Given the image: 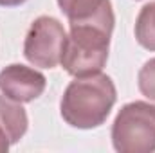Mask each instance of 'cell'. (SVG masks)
<instances>
[{
    "mask_svg": "<svg viewBox=\"0 0 155 153\" xmlns=\"http://www.w3.org/2000/svg\"><path fill=\"white\" fill-rule=\"evenodd\" d=\"M137 83L141 94L146 96L150 101H155V58L143 65L137 76Z\"/></svg>",
    "mask_w": 155,
    "mask_h": 153,
    "instance_id": "cell-9",
    "label": "cell"
},
{
    "mask_svg": "<svg viewBox=\"0 0 155 153\" xmlns=\"http://www.w3.org/2000/svg\"><path fill=\"white\" fill-rule=\"evenodd\" d=\"M45 76L25 65H9L0 72V90L5 97L16 103H31L43 94Z\"/></svg>",
    "mask_w": 155,
    "mask_h": 153,
    "instance_id": "cell-5",
    "label": "cell"
},
{
    "mask_svg": "<svg viewBox=\"0 0 155 153\" xmlns=\"http://www.w3.org/2000/svg\"><path fill=\"white\" fill-rule=\"evenodd\" d=\"M135 38L144 49L155 50V2L141 9L135 20Z\"/></svg>",
    "mask_w": 155,
    "mask_h": 153,
    "instance_id": "cell-8",
    "label": "cell"
},
{
    "mask_svg": "<svg viewBox=\"0 0 155 153\" xmlns=\"http://www.w3.org/2000/svg\"><path fill=\"white\" fill-rule=\"evenodd\" d=\"M65 40L67 33L60 20L52 16H40L27 31L24 54L36 67L54 69L61 61Z\"/></svg>",
    "mask_w": 155,
    "mask_h": 153,
    "instance_id": "cell-4",
    "label": "cell"
},
{
    "mask_svg": "<svg viewBox=\"0 0 155 153\" xmlns=\"http://www.w3.org/2000/svg\"><path fill=\"white\" fill-rule=\"evenodd\" d=\"M69 24H97L114 31V9L110 0H56Z\"/></svg>",
    "mask_w": 155,
    "mask_h": 153,
    "instance_id": "cell-6",
    "label": "cell"
},
{
    "mask_svg": "<svg viewBox=\"0 0 155 153\" xmlns=\"http://www.w3.org/2000/svg\"><path fill=\"white\" fill-rule=\"evenodd\" d=\"M112 29L97 24H71L60 65L76 77L97 74L108 60Z\"/></svg>",
    "mask_w": 155,
    "mask_h": 153,
    "instance_id": "cell-2",
    "label": "cell"
},
{
    "mask_svg": "<svg viewBox=\"0 0 155 153\" xmlns=\"http://www.w3.org/2000/svg\"><path fill=\"white\" fill-rule=\"evenodd\" d=\"M112 144L119 153L155 151V105L144 101L124 105L112 126Z\"/></svg>",
    "mask_w": 155,
    "mask_h": 153,
    "instance_id": "cell-3",
    "label": "cell"
},
{
    "mask_svg": "<svg viewBox=\"0 0 155 153\" xmlns=\"http://www.w3.org/2000/svg\"><path fill=\"white\" fill-rule=\"evenodd\" d=\"M24 2H27V0H0V5H4V7H15V5L24 4Z\"/></svg>",
    "mask_w": 155,
    "mask_h": 153,
    "instance_id": "cell-11",
    "label": "cell"
},
{
    "mask_svg": "<svg viewBox=\"0 0 155 153\" xmlns=\"http://www.w3.org/2000/svg\"><path fill=\"white\" fill-rule=\"evenodd\" d=\"M9 146H11V141H9V137H7L5 130L0 126V153H5L9 150Z\"/></svg>",
    "mask_w": 155,
    "mask_h": 153,
    "instance_id": "cell-10",
    "label": "cell"
},
{
    "mask_svg": "<svg viewBox=\"0 0 155 153\" xmlns=\"http://www.w3.org/2000/svg\"><path fill=\"white\" fill-rule=\"evenodd\" d=\"M116 99V85L108 76L97 72L76 77L63 92L60 103L61 117L72 128H97L107 121Z\"/></svg>",
    "mask_w": 155,
    "mask_h": 153,
    "instance_id": "cell-1",
    "label": "cell"
},
{
    "mask_svg": "<svg viewBox=\"0 0 155 153\" xmlns=\"http://www.w3.org/2000/svg\"><path fill=\"white\" fill-rule=\"evenodd\" d=\"M27 114L20 103L0 96V126L5 130L11 144L18 142L27 132Z\"/></svg>",
    "mask_w": 155,
    "mask_h": 153,
    "instance_id": "cell-7",
    "label": "cell"
}]
</instances>
